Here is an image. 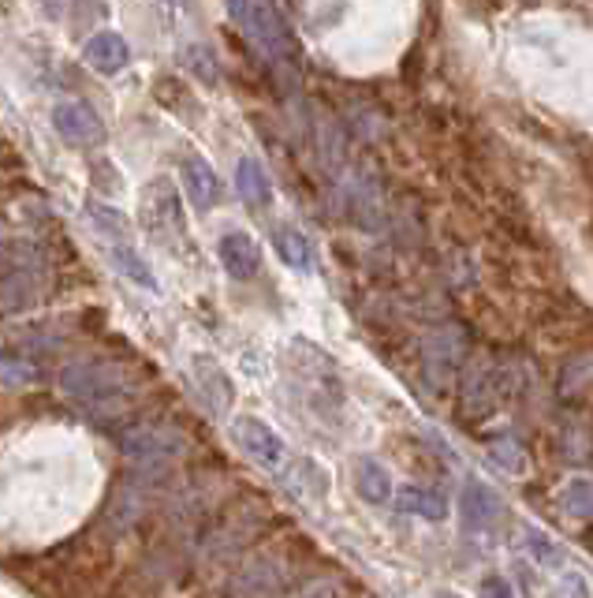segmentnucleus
<instances>
[{
  "mask_svg": "<svg viewBox=\"0 0 593 598\" xmlns=\"http://www.w3.org/2000/svg\"><path fill=\"white\" fill-rule=\"evenodd\" d=\"M355 494L366 505L392 502V475L385 472V464L374 461V456H362V461L355 464Z\"/></svg>",
  "mask_w": 593,
  "mask_h": 598,
  "instance_id": "nucleus-12",
  "label": "nucleus"
},
{
  "mask_svg": "<svg viewBox=\"0 0 593 598\" xmlns=\"http://www.w3.org/2000/svg\"><path fill=\"white\" fill-rule=\"evenodd\" d=\"M184 187H187V198L195 203L198 209H214L220 198H225V187H220V176L214 173V165H206L202 157H187L184 162Z\"/></svg>",
  "mask_w": 593,
  "mask_h": 598,
  "instance_id": "nucleus-7",
  "label": "nucleus"
},
{
  "mask_svg": "<svg viewBox=\"0 0 593 598\" xmlns=\"http://www.w3.org/2000/svg\"><path fill=\"white\" fill-rule=\"evenodd\" d=\"M437 598H459V595H451V591H440Z\"/></svg>",
  "mask_w": 593,
  "mask_h": 598,
  "instance_id": "nucleus-22",
  "label": "nucleus"
},
{
  "mask_svg": "<svg viewBox=\"0 0 593 598\" xmlns=\"http://www.w3.org/2000/svg\"><path fill=\"white\" fill-rule=\"evenodd\" d=\"M489 456H492V461H497L500 467H504L508 475H516V478L530 475V456L522 453V445L511 442V437H500V442H492V445H489Z\"/></svg>",
  "mask_w": 593,
  "mask_h": 598,
  "instance_id": "nucleus-17",
  "label": "nucleus"
},
{
  "mask_svg": "<svg viewBox=\"0 0 593 598\" xmlns=\"http://www.w3.org/2000/svg\"><path fill=\"white\" fill-rule=\"evenodd\" d=\"M560 508L571 520H593V478L590 475H571L560 486Z\"/></svg>",
  "mask_w": 593,
  "mask_h": 598,
  "instance_id": "nucleus-15",
  "label": "nucleus"
},
{
  "mask_svg": "<svg viewBox=\"0 0 593 598\" xmlns=\"http://www.w3.org/2000/svg\"><path fill=\"white\" fill-rule=\"evenodd\" d=\"M478 598H516V587L504 576H486V580L478 584Z\"/></svg>",
  "mask_w": 593,
  "mask_h": 598,
  "instance_id": "nucleus-20",
  "label": "nucleus"
},
{
  "mask_svg": "<svg viewBox=\"0 0 593 598\" xmlns=\"http://www.w3.org/2000/svg\"><path fill=\"white\" fill-rule=\"evenodd\" d=\"M396 508L399 513L422 516V520H445L448 516V497L429 486H399L396 491Z\"/></svg>",
  "mask_w": 593,
  "mask_h": 598,
  "instance_id": "nucleus-10",
  "label": "nucleus"
},
{
  "mask_svg": "<svg viewBox=\"0 0 593 598\" xmlns=\"http://www.w3.org/2000/svg\"><path fill=\"white\" fill-rule=\"evenodd\" d=\"M124 448H127V456H135V461L157 464V461H173V456H179L184 442H179V434H173V431H160V426H143V431L127 434Z\"/></svg>",
  "mask_w": 593,
  "mask_h": 598,
  "instance_id": "nucleus-6",
  "label": "nucleus"
},
{
  "mask_svg": "<svg viewBox=\"0 0 593 598\" xmlns=\"http://www.w3.org/2000/svg\"><path fill=\"white\" fill-rule=\"evenodd\" d=\"M552 598H593V587L579 568H568V573H560L556 587H552Z\"/></svg>",
  "mask_w": 593,
  "mask_h": 598,
  "instance_id": "nucleus-19",
  "label": "nucleus"
},
{
  "mask_svg": "<svg viewBox=\"0 0 593 598\" xmlns=\"http://www.w3.org/2000/svg\"><path fill=\"white\" fill-rule=\"evenodd\" d=\"M60 385L75 404L90 408V412H113V408L127 396V382L116 367L105 363H72L60 374Z\"/></svg>",
  "mask_w": 593,
  "mask_h": 598,
  "instance_id": "nucleus-1",
  "label": "nucleus"
},
{
  "mask_svg": "<svg viewBox=\"0 0 593 598\" xmlns=\"http://www.w3.org/2000/svg\"><path fill=\"white\" fill-rule=\"evenodd\" d=\"M236 192H239V198H243L247 206H254V209H266L269 203H273V184H269L266 168H261L254 157H239Z\"/></svg>",
  "mask_w": 593,
  "mask_h": 598,
  "instance_id": "nucleus-11",
  "label": "nucleus"
},
{
  "mask_svg": "<svg viewBox=\"0 0 593 598\" xmlns=\"http://www.w3.org/2000/svg\"><path fill=\"white\" fill-rule=\"evenodd\" d=\"M273 251L280 255V262H284L288 269H295V274H310V269H314V247H310V239L299 233V228L277 225L273 228Z\"/></svg>",
  "mask_w": 593,
  "mask_h": 598,
  "instance_id": "nucleus-9",
  "label": "nucleus"
},
{
  "mask_svg": "<svg viewBox=\"0 0 593 598\" xmlns=\"http://www.w3.org/2000/svg\"><path fill=\"white\" fill-rule=\"evenodd\" d=\"M217 258H220V266L228 269V277H236V281H250V277H258V269H261V247L254 244V236L239 233V228L220 236Z\"/></svg>",
  "mask_w": 593,
  "mask_h": 598,
  "instance_id": "nucleus-5",
  "label": "nucleus"
},
{
  "mask_svg": "<svg viewBox=\"0 0 593 598\" xmlns=\"http://www.w3.org/2000/svg\"><path fill=\"white\" fill-rule=\"evenodd\" d=\"M527 550L534 554V561L538 565H545V568H556V565H564V546L556 543L552 535H545V532H527Z\"/></svg>",
  "mask_w": 593,
  "mask_h": 598,
  "instance_id": "nucleus-18",
  "label": "nucleus"
},
{
  "mask_svg": "<svg viewBox=\"0 0 593 598\" xmlns=\"http://www.w3.org/2000/svg\"><path fill=\"white\" fill-rule=\"evenodd\" d=\"M53 127L64 143L72 146H97L105 138V124L102 116L94 113L90 105L83 102H60L53 105Z\"/></svg>",
  "mask_w": 593,
  "mask_h": 598,
  "instance_id": "nucleus-3",
  "label": "nucleus"
},
{
  "mask_svg": "<svg viewBox=\"0 0 593 598\" xmlns=\"http://www.w3.org/2000/svg\"><path fill=\"white\" fill-rule=\"evenodd\" d=\"M86 214H90V225H94L108 244H113V239H131V228H127L124 214H119L116 206H105V203H94V198H90Z\"/></svg>",
  "mask_w": 593,
  "mask_h": 598,
  "instance_id": "nucleus-16",
  "label": "nucleus"
},
{
  "mask_svg": "<svg viewBox=\"0 0 593 598\" xmlns=\"http://www.w3.org/2000/svg\"><path fill=\"white\" fill-rule=\"evenodd\" d=\"M459 513H464V524L470 532H492L500 524V516H504V502H500V494L489 483L467 478L464 497H459Z\"/></svg>",
  "mask_w": 593,
  "mask_h": 598,
  "instance_id": "nucleus-4",
  "label": "nucleus"
},
{
  "mask_svg": "<svg viewBox=\"0 0 593 598\" xmlns=\"http://www.w3.org/2000/svg\"><path fill=\"white\" fill-rule=\"evenodd\" d=\"M195 382L202 389L209 412H225L232 404V382H228V374L220 371L214 359H195Z\"/></svg>",
  "mask_w": 593,
  "mask_h": 598,
  "instance_id": "nucleus-14",
  "label": "nucleus"
},
{
  "mask_svg": "<svg viewBox=\"0 0 593 598\" xmlns=\"http://www.w3.org/2000/svg\"><path fill=\"white\" fill-rule=\"evenodd\" d=\"M232 442L243 448V453L258 467H266V472H277V467H284V456H288L284 437H280L269 423L254 419V415H236L232 419Z\"/></svg>",
  "mask_w": 593,
  "mask_h": 598,
  "instance_id": "nucleus-2",
  "label": "nucleus"
},
{
  "mask_svg": "<svg viewBox=\"0 0 593 598\" xmlns=\"http://www.w3.org/2000/svg\"><path fill=\"white\" fill-rule=\"evenodd\" d=\"M108 255H113L116 269L127 277L131 285L146 288V292H157V277H154V269H149L146 258L135 251V244H131V239H113V244H108Z\"/></svg>",
  "mask_w": 593,
  "mask_h": 598,
  "instance_id": "nucleus-13",
  "label": "nucleus"
},
{
  "mask_svg": "<svg viewBox=\"0 0 593 598\" xmlns=\"http://www.w3.org/2000/svg\"><path fill=\"white\" fill-rule=\"evenodd\" d=\"M336 584H329V580H321V584H310L303 595H295V598H336Z\"/></svg>",
  "mask_w": 593,
  "mask_h": 598,
  "instance_id": "nucleus-21",
  "label": "nucleus"
},
{
  "mask_svg": "<svg viewBox=\"0 0 593 598\" xmlns=\"http://www.w3.org/2000/svg\"><path fill=\"white\" fill-rule=\"evenodd\" d=\"M86 60L102 75H119L131 64V45L124 34H116V30H102V34H94L86 42Z\"/></svg>",
  "mask_w": 593,
  "mask_h": 598,
  "instance_id": "nucleus-8",
  "label": "nucleus"
}]
</instances>
